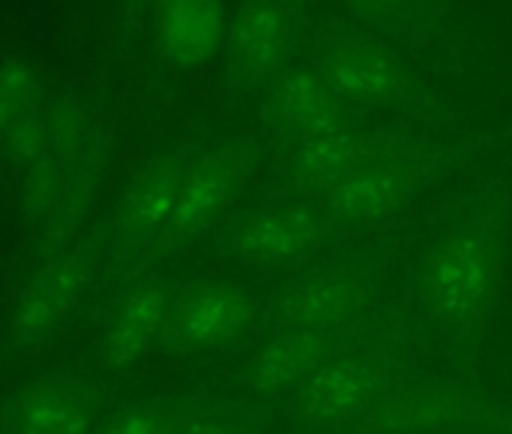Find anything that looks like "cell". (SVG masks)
Returning a JSON list of instances; mask_svg holds the SVG:
<instances>
[{"instance_id":"12","label":"cell","mask_w":512,"mask_h":434,"mask_svg":"<svg viewBox=\"0 0 512 434\" xmlns=\"http://www.w3.org/2000/svg\"><path fill=\"white\" fill-rule=\"evenodd\" d=\"M238 49L250 67H266L278 55V22L266 10H250L238 31Z\"/></svg>"},{"instance_id":"2","label":"cell","mask_w":512,"mask_h":434,"mask_svg":"<svg viewBox=\"0 0 512 434\" xmlns=\"http://www.w3.org/2000/svg\"><path fill=\"white\" fill-rule=\"evenodd\" d=\"M43 88L22 58L0 64V148L10 157H31L43 142Z\"/></svg>"},{"instance_id":"11","label":"cell","mask_w":512,"mask_h":434,"mask_svg":"<svg viewBox=\"0 0 512 434\" xmlns=\"http://www.w3.org/2000/svg\"><path fill=\"white\" fill-rule=\"evenodd\" d=\"M398 193L395 175L389 172H362L347 178L338 190V205L353 217H374L380 214Z\"/></svg>"},{"instance_id":"15","label":"cell","mask_w":512,"mask_h":434,"mask_svg":"<svg viewBox=\"0 0 512 434\" xmlns=\"http://www.w3.org/2000/svg\"><path fill=\"white\" fill-rule=\"evenodd\" d=\"M338 79L347 91H353L359 97H371V100H377L389 88L386 67L371 55H347L338 64Z\"/></svg>"},{"instance_id":"4","label":"cell","mask_w":512,"mask_h":434,"mask_svg":"<svg viewBox=\"0 0 512 434\" xmlns=\"http://www.w3.org/2000/svg\"><path fill=\"white\" fill-rule=\"evenodd\" d=\"M485 290V251L476 239H458L434 272V299L443 314L467 317Z\"/></svg>"},{"instance_id":"14","label":"cell","mask_w":512,"mask_h":434,"mask_svg":"<svg viewBox=\"0 0 512 434\" xmlns=\"http://www.w3.org/2000/svg\"><path fill=\"white\" fill-rule=\"evenodd\" d=\"M287 106H290V115L305 124L308 130L314 133H323L332 127V118H335V106L329 100V94L314 82V79H299L290 85V97H287Z\"/></svg>"},{"instance_id":"16","label":"cell","mask_w":512,"mask_h":434,"mask_svg":"<svg viewBox=\"0 0 512 434\" xmlns=\"http://www.w3.org/2000/svg\"><path fill=\"white\" fill-rule=\"evenodd\" d=\"M353 160V148L344 139H317L308 148V166L320 175H338Z\"/></svg>"},{"instance_id":"19","label":"cell","mask_w":512,"mask_h":434,"mask_svg":"<svg viewBox=\"0 0 512 434\" xmlns=\"http://www.w3.org/2000/svg\"><path fill=\"white\" fill-rule=\"evenodd\" d=\"M187 434H220V431L217 428H208V425H193Z\"/></svg>"},{"instance_id":"3","label":"cell","mask_w":512,"mask_h":434,"mask_svg":"<svg viewBox=\"0 0 512 434\" xmlns=\"http://www.w3.org/2000/svg\"><path fill=\"white\" fill-rule=\"evenodd\" d=\"M4 428L10 434H82L88 413L64 377H43L4 407Z\"/></svg>"},{"instance_id":"10","label":"cell","mask_w":512,"mask_h":434,"mask_svg":"<svg viewBox=\"0 0 512 434\" xmlns=\"http://www.w3.org/2000/svg\"><path fill=\"white\" fill-rule=\"evenodd\" d=\"M308 239H311V224L302 214H266L253 227L250 245L266 257H287L302 251Z\"/></svg>"},{"instance_id":"6","label":"cell","mask_w":512,"mask_h":434,"mask_svg":"<svg viewBox=\"0 0 512 434\" xmlns=\"http://www.w3.org/2000/svg\"><path fill=\"white\" fill-rule=\"evenodd\" d=\"M371 386H374V374L368 365L335 362L314 374L311 386L305 389V404L320 419L344 416L368 398Z\"/></svg>"},{"instance_id":"8","label":"cell","mask_w":512,"mask_h":434,"mask_svg":"<svg viewBox=\"0 0 512 434\" xmlns=\"http://www.w3.org/2000/svg\"><path fill=\"white\" fill-rule=\"evenodd\" d=\"M238 311H241L238 296L229 293V290L214 287V290H205L202 296H196V299L184 308V314H181V329H184V335L193 338V341H214V338L226 335V332L235 326Z\"/></svg>"},{"instance_id":"9","label":"cell","mask_w":512,"mask_h":434,"mask_svg":"<svg viewBox=\"0 0 512 434\" xmlns=\"http://www.w3.org/2000/svg\"><path fill=\"white\" fill-rule=\"evenodd\" d=\"M160 320H163V311H160V302H157V299H139V302H133V305L127 308V314L118 320V326L112 329V335H109V350H112L121 362L139 356V353L151 344V338H154Z\"/></svg>"},{"instance_id":"17","label":"cell","mask_w":512,"mask_h":434,"mask_svg":"<svg viewBox=\"0 0 512 434\" xmlns=\"http://www.w3.org/2000/svg\"><path fill=\"white\" fill-rule=\"evenodd\" d=\"M112 434H163L151 419H142V416H133V419H124Z\"/></svg>"},{"instance_id":"5","label":"cell","mask_w":512,"mask_h":434,"mask_svg":"<svg viewBox=\"0 0 512 434\" xmlns=\"http://www.w3.org/2000/svg\"><path fill=\"white\" fill-rule=\"evenodd\" d=\"M73 299H76V287L64 272L43 278L37 287H31V293L22 299L16 311L13 320L16 341L22 347H40L52 341V335L67 323Z\"/></svg>"},{"instance_id":"1","label":"cell","mask_w":512,"mask_h":434,"mask_svg":"<svg viewBox=\"0 0 512 434\" xmlns=\"http://www.w3.org/2000/svg\"><path fill=\"white\" fill-rule=\"evenodd\" d=\"M229 193V169L217 160L202 163L190 175L166 178L142 193V214L157 227L181 230L214 211Z\"/></svg>"},{"instance_id":"13","label":"cell","mask_w":512,"mask_h":434,"mask_svg":"<svg viewBox=\"0 0 512 434\" xmlns=\"http://www.w3.org/2000/svg\"><path fill=\"white\" fill-rule=\"evenodd\" d=\"M341 308H344V290L338 284H314V287H305L290 302V320L296 326L320 329L329 320H335Z\"/></svg>"},{"instance_id":"18","label":"cell","mask_w":512,"mask_h":434,"mask_svg":"<svg viewBox=\"0 0 512 434\" xmlns=\"http://www.w3.org/2000/svg\"><path fill=\"white\" fill-rule=\"evenodd\" d=\"M353 7H359V10H377V7H383L386 0H350Z\"/></svg>"},{"instance_id":"7","label":"cell","mask_w":512,"mask_h":434,"mask_svg":"<svg viewBox=\"0 0 512 434\" xmlns=\"http://www.w3.org/2000/svg\"><path fill=\"white\" fill-rule=\"evenodd\" d=\"M220 34V16L211 0H175L172 16H169V52L181 64H196L202 61Z\"/></svg>"}]
</instances>
